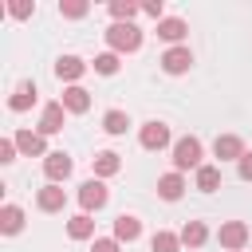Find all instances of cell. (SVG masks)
<instances>
[{
	"mask_svg": "<svg viewBox=\"0 0 252 252\" xmlns=\"http://www.w3.org/2000/svg\"><path fill=\"white\" fill-rule=\"evenodd\" d=\"M158 35H161V39H169L173 47H181V35H185V20H177V16H165V20L158 24Z\"/></svg>",
	"mask_w": 252,
	"mask_h": 252,
	"instance_id": "16",
	"label": "cell"
},
{
	"mask_svg": "<svg viewBox=\"0 0 252 252\" xmlns=\"http://www.w3.org/2000/svg\"><path fill=\"white\" fill-rule=\"evenodd\" d=\"M94 71H98V75H114V71H118V55H114V51L94 55Z\"/></svg>",
	"mask_w": 252,
	"mask_h": 252,
	"instance_id": "27",
	"label": "cell"
},
{
	"mask_svg": "<svg viewBox=\"0 0 252 252\" xmlns=\"http://www.w3.org/2000/svg\"><path fill=\"white\" fill-rule=\"evenodd\" d=\"M158 193H161L165 201H177V197L185 193V177H181V173H165V177L158 181Z\"/></svg>",
	"mask_w": 252,
	"mask_h": 252,
	"instance_id": "17",
	"label": "cell"
},
{
	"mask_svg": "<svg viewBox=\"0 0 252 252\" xmlns=\"http://www.w3.org/2000/svg\"><path fill=\"white\" fill-rule=\"evenodd\" d=\"M16 146H20V154H28V158H47V142H43V134L20 130V134H16Z\"/></svg>",
	"mask_w": 252,
	"mask_h": 252,
	"instance_id": "11",
	"label": "cell"
},
{
	"mask_svg": "<svg viewBox=\"0 0 252 252\" xmlns=\"http://www.w3.org/2000/svg\"><path fill=\"white\" fill-rule=\"evenodd\" d=\"M59 102H63V110H71V114H87V110H91V94H87L79 83H75V87H67Z\"/></svg>",
	"mask_w": 252,
	"mask_h": 252,
	"instance_id": "10",
	"label": "cell"
},
{
	"mask_svg": "<svg viewBox=\"0 0 252 252\" xmlns=\"http://www.w3.org/2000/svg\"><path fill=\"white\" fill-rule=\"evenodd\" d=\"M122 169V158L114 154V150H102V154H94V177L102 181V177H114Z\"/></svg>",
	"mask_w": 252,
	"mask_h": 252,
	"instance_id": "13",
	"label": "cell"
},
{
	"mask_svg": "<svg viewBox=\"0 0 252 252\" xmlns=\"http://www.w3.org/2000/svg\"><path fill=\"white\" fill-rule=\"evenodd\" d=\"M43 173H47V181H67L71 177V158L63 154V150H51L47 158H43Z\"/></svg>",
	"mask_w": 252,
	"mask_h": 252,
	"instance_id": "6",
	"label": "cell"
},
{
	"mask_svg": "<svg viewBox=\"0 0 252 252\" xmlns=\"http://www.w3.org/2000/svg\"><path fill=\"white\" fill-rule=\"evenodd\" d=\"M217 240H220V248L244 252V244H248V224H244V220H224V224L217 228Z\"/></svg>",
	"mask_w": 252,
	"mask_h": 252,
	"instance_id": "3",
	"label": "cell"
},
{
	"mask_svg": "<svg viewBox=\"0 0 252 252\" xmlns=\"http://www.w3.org/2000/svg\"><path fill=\"white\" fill-rule=\"evenodd\" d=\"M20 228H24V213H20L16 205H4V209H0V232L12 236V232H20Z\"/></svg>",
	"mask_w": 252,
	"mask_h": 252,
	"instance_id": "20",
	"label": "cell"
},
{
	"mask_svg": "<svg viewBox=\"0 0 252 252\" xmlns=\"http://www.w3.org/2000/svg\"><path fill=\"white\" fill-rule=\"evenodd\" d=\"M35 205L43 209V213H59L63 205H67V193H63V185H55V181H47L39 193H35Z\"/></svg>",
	"mask_w": 252,
	"mask_h": 252,
	"instance_id": "8",
	"label": "cell"
},
{
	"mask_svg": "<svg viewBox=\"0 0 252 252\" xmlns=\"http://www.w3.org/2000/svg\"><path fill=\"white\" fill-rule=\"evenodd\" d=\"M161 67H165V75H185L193 67V51L189 47H169L161 55Z\"/></svg>",
	"mask_w": 252,
	"mask_h": 252,
	"instance_id": "7",
	"label": "cell"
},
{
	"mask_svg": "<svg viewBox=\"0 0 252 252\" xmlns=\"http://www.w3.org/2000/svg\"><path fill=\"white\" fill-rule=\"evenodd\" d=\"M59 130H63V102H51V106H43L39 134H59Z\"/></svg>",
	"mask_w": 252,
	"mask_h": 252,
	"instance_id": "14",
	"label": "cell"
},
{
	"mask_svg": "<svg viewBox=\"0 0 252 252\" xmlns=\"http://www.w3.org/2000/svg\"><path fill=\"white\" fill-rule=\"evenodd\" d=\"M185 169H201V142L193 134L173 142V173H185Z\"/></svg>",
	"mask_w": 252,
	"mask_h": 252,
	"instance_id": "1",
	"label": "cell"
},
{
	"mask_svg": "<svg viewBox=\"0 0 252 252\" xmlns=\"http://www.w3.org/2000/svg\"><path fill=\"white\" fill-rule=\"evenodd\" d=\"M87 8H91L87 0H59V12H63L67 20H83V16H87Z\"/></svg>",
	"mask_w": 252,
	"mask_h": 252,
	"instance_id": "26",
	"label": "cell"
},
{
	"mask_svg": "<svg viewBox=\"0 0 252 252\" xmlns=\"http://www.w3.org/2000/svg\"><path fill=\"white\" fill-rule=\"evenodd\" d=\"M32 102H35V83H20V87H16V94L8 98V106H12L16 114H20V110H28Z\"/></svg>",
	"mask_w": 252,
	"mask_h": 252,
	"instance_id": "19",
	"label": "cell"
},
{
	"mask_svg": "<svg viewBox=\"0 0 252 252\" xmlns=\"http://www.w3.org/2000/svg\"><path fill=\"white\" fill-rule=\"evenodd\" d=\"M106 43H110L114 55H118V51H138V47H142V32H138L134 24H110V28H106Z\"/></svg>",
	"mask_w": 252,
	"mask_h": 252,
	"instance_id": "2",
	"label": "cell"
},
{
	"mask_svg": "<svg viewBox=\"0 0 252 252\" xmlns=\"http://www.w3.org/2000/svg\"><path fill=\"white\" fill-rule=\"evenodd\" d=\"M83 71H87V63H83L79 55H59V63H55V75H59V79H67L71 87H75V79H79Z\"/></svg>",
	"mask_w": 252,
	"mask_h": 252,
	"instance_id": "12",
	"label": "cell"
},
{
	"mask_svg": "<svg viewBox=\"0 0 252 252\" xmlns=\"http://www.w3.org/2000/svg\"><path fill=\"white\" fill-rule=\"evenodd\" d=\"M213 154H217L220 161H240V158H244V142H240L236 134H220V138L213 142Z\"/></svg>",
	"mask_w": 252,
	"mask_h": 252,
	"instance_id": "9",
	"label": "cell"
},
{
	"mask_svg": "<svg viewBox=\"0 0 252 252\" xmlns=\"http://www.w3.org/2000/svg\"><path fill=\"white\" fill-rule=\"evenodd\" d=\"M67 232H71V240H87V236L94 232V220H91V213H79V217H71V220H67Z\"/></svg>",
	"mask_w": 252,
	"mask_h": 252,
	"instance_id": "21",
	"label": "cell"
},
{
	"mask_svg": "<svg viewBox=\"0 0 252 252\" xmlns=\"http://www.w3.org/2000/svg\"><path fill=\"white\" fill-rule=\"evenodd\" d=\"M236 169H240V177H244V181H252V154H244V158L236 161Z\"/></svg>",
	"mask_w": 252,
	"mask_h": 252,
	"instance_id": "31",
	"label": "cell"
},
{
	"mask_svg": "<svg viewBox=\"0 0 252 252\" xmlns=\"http://www.w3.org/2000/svg\"><path fill=\"white\" fill-rule=\"evenodd\" d=\"M142 12H146V16H154V20L161 24V0H146V4H142Z\"/></svg>",
	"mask_w": 252,
	"mask_h": 252,
	"instance_id": "30",
	"label": "cell"
},
{
	"mask_svg": "<svg viewBox=\"0 0 252 252\" xmlns=\"http://www.w3.org/2000/svg\"><path fill=\"white\" fill-rule=\"evenodd\" d=\"M138 236H142V220L122 213V217L114 220V240H126V244H130V240H138Z\"/></svg>",
	"mask_w": 252,
	"mask_h": 252,
	"instance_id": "15",
	"label": "cell"
},
{
	"mask_svg": "<svg viewBox=\"0 0 252 252\" xmlns=\"http://www.w3.org/2000/svg\"><path fill=\"white\" fill-rule=\"evenodd\" d=\"M91 252H118V240L102 236V240H94V248H91Z\"/></svg>",
	"mask_w": 252,
	"mask_h": 252,
	"instance_id": "32",
	"label": "cell"
},
{
	"mask_svg": "<svg viewBox=\"0 0 252 252\" xmlns=\"http://www.w3.org/2000/svg\"><path fill=\"white\" fill-rule=\"evenodd\" d=\"M150 248H154V252H177V248H181V236H173V232H154Z\"/></svg>",
	"mask_w": 252,
	"mask_h": 252,
	"instance_id": "25",
	"label": "cell"
},
{
	"mask_svg": "<svg viewBox=\"0 0 252 252\" xmlns=\"http://www.w3.org/2000/svg\"><path fill=\"white\" fill-rule=\"evenodd\" d=\"M217 185H220V169H217V165H201V169H197V189H201V193H213Z\"/></svg>",
	"mask_w": 252,
	"mask_h": 252,
	"instance_id": "23",
	"label": "cell"
},
{
	"mask_svg": "<svg viewBox=\"0 0 252 252\" xmlns=\"http://www.w3.org/2000/svg\"><path fill=\"white\" fill-rule=\"evenodd\" d=\"M138 12H142V4H130V0H110V16H114V24H130Z\"/></svg>",
	"mask_w": 252,
	"mask_h": 252,
	"instance_id": "22",
	"label": "cell"
},
{
	"mask_svg": "<svg viewBox=\"0 0 252 252\" xmlns=\"http://www.w3.org/2000/svg\"><path fill=\"white\" fill-rule=\"evenodd\" d=\"M79 205H83V213H94V209H102V205H106V185H102L98 177L83 181V185H79Z\"/></svg>",
	"mask_w": 252,
	"mask_h": 252,
	"instance_id": "4",
	"label": "cell"
},
{
	"mask_svg": "<svg viewBox=\"0 0 252 252\" xmlns=\"http://www.w3.org/2000/svg\"><path fill=\"white\" fill-rule=\"evenodd\" d=\"M16 150H20V146H16V138H4V142H0V161H4V165H8V161H16Z\"/></svg>",
	"mask_w": 252,
	"mask_h": 252,
	"instance_id": "28",
	"label": "cell"
},
{
	"mask_svg": "<svg viewBox=\"0 0 252 252\" xmlns=\"http://www.w3.org/2000/svg\"><path fill=\"white\" fill-rule=\"evenodd\" d=\"M138 142H142L146 150H165V146H169V126L154 118V122H146V126H142V134H138Z\"/></svg>",
	"mask_w": 252,
	"mask_h": 252,
	"instance_id": "5",
	"label": "cell"
},
{
	"mask_svg": "<svg viewBox=\"0 0 252 252\" xmlns=\"http://www.w3.org/2000/svg\"><path fill=\"white\" fill-rule=\"evenodd\" d=\"M126 126H130V118H126L122 110H106V114H102V130H106V134H126Z\"/></svg>",
	"mask_w": 252,
	"mask_h": 252,
	"instance_id": "24",
	"label": "cell"
},
{
	"mask_svg": "<svg viewBox=\"0 0 252 252\" xmlns=\"http://www.w3.org/2000/svg\"><path fill=\"white\" fill-rule=\"evenodd\" d=\"M8 12H12L16 20H28V16L35 12V4H28V0H20V4H8Z\"/></svg>",
	"mask_w": 252,
	"mask_h": 252,
	"instance_id": "29",
	"label": "cell"
},
{
	"mask_svg": "<svg viewBox=\"0 0 252 252\" xmlns=\"http://www.w3.org/2000/svg\"><path fill=\"white\" fill-rule=\"evenodd\" d=\"M205 240H209V228H205L201 220H189V224L181 228V244H185V248H201Z\"/></svg>",
	"mask_w": 252,
	"mask_h": 252,
	"instance_id": "18",
	"label": "cell"
}]
</instances>
